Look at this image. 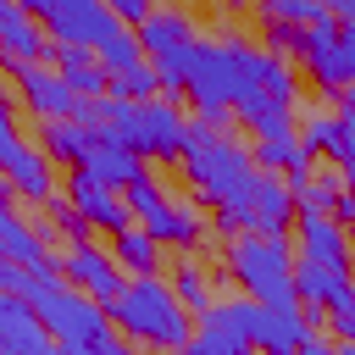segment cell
Returning a JSON list of instances; mask_svg holds the SVG:
<instances>
[{"instance_id": "e575fe53", "label": "cell", "mask_w": 355, "mask_h": 355, "mask_svg": "<svg viewBox=\"0 0 355 355\" xmlns=\"http://www.w3.org/2000/svg\"><path fill=\"white\" fill-rule=\"evenodd\" d=\"M266 50L283 55V61H300V50H305V28H294V22H266Z\"/></svg>"}, {"instance_id": "74e56055", "label": "cell", "mask_w": 355, "mask_h": 355, "mask_svg": "<svg viewBox=\"0 0 355 355\" xmlns=\"http://www.w3.org/2000/svg\"><path fill=\"white\" fill-rule=\"evenodd\" d=\"M17 283H22V266L0 255V294H17Z\"/></svg>"}, {"instance_id": "8d00e7d4", "label": "cell", "mask_w": 355, "mask_h": 355, "mask_svg": "<svg viewBox=\"0 0 355 355\" xmlns=\"http://www.w3.org/2000/svg\"><path fill=\"white\" fill-rule=\"evenodd\" d=\"M327 216H333L338 227H355V194H349V189H338V200L327 205Z\"/></svg>"}, {"instance_id": "ee69618b", "label": "cell", "mask_w": 355, "mask_h": 355, "mask_svg": "<svg viewBox=\"0 0 355 355\" xmlns=\"http://www.w3.org/2000/svg\"><path fill=\"white\" fill-rule=\"evenodd\" d=\"M349 277H355V272H349Z\"/></svg>"}, {"instance_id": "4fadbf2b", "label": "cell", "mask_w": 355, "mask_h": 355, "mask_svg": "<svg viewBox=\"0 0 355 355\" xmlns=\"http://www.w3.org/2000/svg\"><path fill=\"white\" fill-rule=\"evenodd\" d=\"M50 33H44V22L39 17H28L17 0L0 11V72H22V67H39V61H50Z\"/></svg>"}, {"instance_id": "d6a6232c", "label": "cell", "mask_w": 355, "mask_h": 355, "mask_svg": "<svg viewBox=\"0 0 355 355\" xmlns=\"http://www.w3.org/2000/svg\"><path fill=\"white\" fill-rule=\"evenodd\" d=\"M111 94H116V100H155V94H161V83H155V72H150V61H139L133 72H122V78H111Z\"/></svg>"}, {"instance_id": "277c9868", "label": "cell", "mask_w": 355, "mask_h": 355, "mask_svg": "<svg viewBox=\"0 0 355 355\" xmlns=\"http://www.w3.org/2000/svg\"><path fill=\"white\" fill-rule=\"evenodd\" d=\"M105 316H111V327L128 338V344H139V349H166V355H183V344H189V333H194V316L178 305V294H172V283L155 272V277H128V288L105 305Z\"/></svg>"}, {"instance_id": "60d3db41", "label": "cell", "mask_w": 355, "mask_h": 355, "mask_svg": "<svg viewBox=\"0 0 355 355\" xmlns=\"http://www.w3.org/2000/svg\"><path fill=\"white\" fill-rule=\"evenodd\" d=\"M11 200H17V194H11V183L0 178V205H11Z\"/></svg>"}, {"instance_id": "d4e9b609", "label": "cell", "mask_w": 355, "mask_h": 355, "mask_svg": "<svg viewBox=\"0 0 355 355\" xmlns=\"http://www.w3.org/2000/svg\"><path fill=\"white\" fill-rule=\"evenodd\" d=\"M0 255L17 261V266H39V261L50 255V250L39 244V233H33V222L17 216L11 205H0Z\"/></svg>"}, {"instance_id": "b9f144b4", "label": "cell", "mask_w": 355, "mask_h": 355, "mask_svg": "<svg viewBox=\"0 0 355 355\" xmlns=\"http://www.w3.org/2000/svg\"><path fill=\"white\" fill-rule=\"evenodd\" d=\"M122 355H139V344H122Z\"/></svg>"}, {"instance_id": "2e32d148", "label": "cell", "mask_w": 355, "mask_h": 355, "mask_svg": "<svg viewBox=\"0 0 355 355\" xmlns=\"http://www.w3.org/2000/svg\"><path fill=\"white\" fill-rule=\"evenodd\" d=\"M183 355H255L250 338L239 333V316H233V300H216L194 316V333L183 344Z\"/></svg>"}, {"instance_id": "1f68e13d", "label": "cell", "mask_w": 355, "mask_h": 355, "mask_svg": "<svg viewBox=\"0 0 355 355\" xmlns=\"http://www.w3.org/2000/svg\"><path fill=\"white\" fill-rule=\"evenodd\" d=\"M322 327H327L338 344H355V283H349V288L322 311Z\"/></svg>"}, {"instance_id": "44dd1931", "label": "cell", "mask_w": 355, "mask_h": 355, "mask_svg": "<svg viewBox=\"0 0 355 355\" xmlns=\"http://www.w3.org/2000/svg\"><path fill=\"white\" fill-rule=\"evenodd\" d=\"M50 67L61 72V83H67L78 100H100V94H111V78H105V67L94 61V50L55 44V50H50Z\"/></svg>"}, {"instance_id": "52a82bcc", "label": "cell", "mask_w": 355, "mask_h": 355, "mask_svg": "<svg viewBox=\"0 0 355 355\" xmlns=\"http://www.w3.org/2000/svg\"><path fill=\"white\" fill-rule=\"evenodd\" d=\"M294 111H300V72H294V61L266 50V72L239 94L233 116L255 139H272V133H294Z\"/></svg>"}, {"instance_id": "9c48e42d", "label": "cell", "mask_w": 355, "mask_h": 355, "mask_svg": "<svg viewBox=\"0 0 355 355\" xmlns=\"http://www.w3.org/2000/svg\"><path fill=\"white\" fill-rule=\"evenodd\" d=\"M28 17L44 22L50 44H78V50H100L111 33H122V22L105 11V0H17Z\"/></svg>"}, {"instance_id": "8fae6325", "label": "cell", "mask_w": 355, "mask_h": 355, "mask_svg": "<svg viewBox=\"0 0 355 355\" xmlns=\"http://www.w3.org/2000/svg\"><path fill=\"white\" fill-rule=\"evenodd\" d=\"M61 283H72L78 294H89L94 305H111V300L128 288V272L111 261L105 244L83 239V244H67V255H61Z\"/></svg>"}, {"instance_id": "4dcf8cb0", "label": "cell", "mask_w": 355, "mask_h": 355, "mask_svg": "<svg viewBox=\"0 0 355 355\" xmlns=\"http://www.w3.org/2000/svg\"><path fill=\"white\" fill-rule=\"evenodd\" d=\"M338 172H311L305 183H294L288 194H294V211H327L333 200H338Z\"/></svg>"}, {"instance_id": "f546056e", "label": "cell", "mask_w": 355, "mask_h": 355, "mask_svg": "<svg viewBox=\"0 0 355 355\" xmlns=\"http://www.w3.org/2000/svg\"><path fill=\"white\" fill-rule=\"evenodd\" d=\"M94 61L105 67V78H122V72H133L139 61H144V50H139V39H133V28H122V33H111L100 50H94Z\"/></svg>"}, {"instance_id": "8992f818", "label": "cell", "mask_w": 355, "mask_h": 355, "mask_svg": "<svg viewBox=\"0 0 355 355\" xmlns=\"http://www.w3.org/2000/svg\"><path fill=\"white\" fill-rule=\"evenodd\" d=\"M133 39H139V50H144V61H150V72H155L161 94H166V100H178V94H183V83H189L194 44H200L194 17H189L183 6H155V11L133 28Z\"/></svg>"}, {"instance_id": "f1b7e54d", "label": "cell", "mask_w": 355, "mask_h": 355, "mask_svg": "<svg viewBox=\"0 0 355 355\" xmlns=\"http://www.w3.org/2000/svg\"><path fill=\"white\" fill-rule=\"evenodd\" d=\"M261 11H266V22H294V28H322V22H333L327 0H261Z\"/></svg>"}, {"instance_id": "ac0fdd59", "label": "cell", "mask_w": 355, "mask_h": 355, "mask_svg": "<svg viewBox=\"0 0 355 355\" xmlns=\"http://www.w3.org/2000/svg\"><path fill=\"white\" fill-rule=\"evenodd\" d=\"M67 205H72L89 227H100L105 239H111L116 227H128V222H133V216H128V205H122V194H111V189L89 183L83 172H72V178H67Z\"/></svg>"}, {"instance_id": "d590c367", "label": "cell", "mask_w": 355, "mask_h": 355, "mask_svg": "<svg viewBox=\"0 0 355 355\" xmlns=\"http://www.w3.org/2000/svg\"><path fill=\"white\" fill-rule=\"evenodd\" d=\"M155 6H161V0H105V11H111L122 28H139V22H144Z\"/></svg>"}, {"instance_id": "7bdbcfd3", "label": "cell", "mask_w": 355, "mask_h": 355, "mask_svg": "<svg viewBox=\"0 0 355 355\" xmlns=\"http://www.w3.org/2000/svg\"><path fill=\"white\" fill-rule=\"evenodd\" d=\"M6 6H11V0H0V11H6Z\"/></svg>"}, {"instance_id": "f35d334b", "label": "cell", "mask_w": 355, "mask_h": 355, "mask_svg": "<svg viewBox=\"0 0 355 355\" xmlns=\"http://www.w3.org/2000/svg\"><path fill=\"white\" fill-rule=\"evenodd\" d=\"M300 355H338V344H333V338H322V333H311V338L300 344Z\"/></svg>"}, {"instance_id": "ba28073f", "label": "cell", "mask_w": 355, "mask_h": 355, "mask_svg": "<svg viewBox=\"0 0 355 355\" xmlns=\"http://www.w3.org/2000/svg\"><path fill=\"white\" fill-rule=\"evenodd\" d=\"M233 316H239V333L250 338L255 355H300V344L311 333H322V311H305V305H261V300H233Z\"/></svg>"}, {"instance_id": "6da1fadb", "label": "cell", "mask_w": 355, "mask_h": 355, "mask_svg": "<svg viewBox=\"0 0 355 355\" xmlns=\"http://www.w3.org/2000/svg\"><path fill=\"white\" fill-rule=\"evenodd\" d=\"M183 178H189V194L222 222V227H239L250 222V200H255V183H261V166L250 161V144L233 139L227 128H211L200 116L183 122Z\"/></svg>"}, {"instance_id": "3957f363", "label": "cell", "mask_w": 355, "mask_h": 355, "mask_svg": "<svg viewBox=\"0 0 355 355\" xmlns=\"http://www.w3.org/2000/svg\"><path fill=\"white\" fill-rule=\"evenodd\" d=\"M261 72H266V50L250 44V39H239V33L227 28L216 44H205V39L194 44V61H189V83H183V94L194 100V116H200V122L227 128L239 94H244Z\"/></svg>"}, {"instance_id": "83f0119b", "label": "cell", "mask_w": 355, "mask_h": 355, "mask_svg": "<svg viewBox=\"0 0 355 355\" xmlns=\"http://www.w3.org/2000/svg\"><path fill=\"white\" fill-rule=\"evenodd\" d=\"M33 155V144L22 139V122H17V105L0 94V178H11L22 161Z\"/></svg>"}, {"instance_id": "ab89813d", "label": "cell", "mask_w": 355, "mask_h": 355, "mask_svg": "<svg viewBox=\"0 0 355 355\" xmlns=\"http://www.w3.org/2000/svg\"><path fill=\"white\" fill-rule=\"evenodd\" d=\"M44 355H83V349H67V344H50Z\"/></svg>"}, {"instance_id": "9a60e30c", "label": "cell", "mask_w": 355, "mask_h": 355, "mask_svg": "<svg viewBox=\"0 0 355 355\" xmlns=\"http://www.w3.org/2000/svg\"><path fill=\"white\" fill-rule=\"evenodd\" d=\"M294 255H311L322 266H344L355 261V239L349 227H338L327 211H294Z\"/></svg>"}, {"instance_id": "30bf717a", "label": "cell", "mask_w": 355, "mask_h": 355, "mask_svg": "<svg viewBox=\"0 0 355 355\" xmlns=\"http://www.w3.org/2000/svg\"><path fill=\"white\" fill-rule=\"evenodd\" d=\"M300 72L322 89V94H349L355 89V22H322L305 28V50H300Z\"/></svg>"}, {"instance_id": "484cf974", "label": "cell", "mask_w": 355, "mask_h": 355, "mask_svg": "<svg viewBox=\"0 0 355 355\" xmlns=\"http://www.w3.org/2000/svg\"><path fill=\"white\" fill-rule=\"evenodd\" d=\"M50 172H55V166H50V161L39 155V144H33V155H28L6 183H11V194H17V200H28V205H39V211H44V205L55 200V178H50Z\"/></svg>"}, {"instance_id": "ffe728a7", "label": "cell", "mask_w": 355, "mask_h": 355, "mask_svg": "<svg viewBox=\"0 0 355 355\" xmlns=\"http://www.w3.org/2000/svg\"><path fill=\"white\" fill-rule=\"evenodd\" d=\"M349 283H355V277H349L344 266H322V261H311V255H294V305L327 311Z\"/></svg>"}, {"instance_id": "5bb4252c", "label": "cell", "mask_w": 355, "mask_h": 355, "mask_svg": "<svg viewBox=\"0 0 355 355\" xmlns=\"http://www.w3.org/2000/svg\"><path fill=\"white\" fill-rule=\"evenodd\" d=\"M17 105H22L33 122H67V116L78 111V94L61 83V72H55L50 61H39V67H22V72H17Z\"/></svg>"}, {"instance_id": "603a6c76", "label": "cell", "mask_w": 355, "mask_h": 355, "mask_svg": "<svg viewBox=\"0 0 355 355\" xmlns=\"http://www.w3.org/2000/svg\"><path fill=\"white\" fill-rule=\"evenodd\" d=\"M89 144H94V128H83V122H39V155L50 161V166H83V155H89Z\"/></svg>"}, {"instance_id": "7a4b0ae2", "label": "cell", "mask_w": 355, "mask_h": 355, "mask_svg": "<svg viewBox=\"0 0 355 355\" xmlns=\"http://www.w3.org/2000/svg\"><path fill=\"white\" fill-rule=\"evenodd\" d=\"M17 294H22V300L33 305V316L44 322L50 344H67V349L94 355V349L116 333L111 316H105V305H94V300L78 294L72 283H61V261H55V255H44L39 266H22Z\"/></svg>"}, {"instance_id": "836d02e7", "label": "cell", "mask_w": 355, "mask_h": 355, "mask_svg": "<svg viewBox=\"0 0 355 355\" xmlns=\"http://www.w3.org/2000/svg\"><path fill=\"white\" fill-rule=\"evenodd\" d=\"M333 172H338V183L355 194V116H338V150H333Z\"/></svg>"}, {"instance_id": "7c38bea8", "label": "cell", "mask_w": 355, "mask_h": 355, "mask_svg": "<svg viewBox=\"0 0 355 355\" xmlns=\"http://www.w3.org/2000/svg\"><path fill=\"white\" fill-rule=\"evenodd\" d=\"M139 227L161 244V250H200L205 244V211L194 194H166L155 211L139 216Z\"/></svg>"}, {"instance_id": "5b68a950", "label": "cell", "mask_w": 355, "mask_h": 355, "mask_svg": "<svg viewBox=\"0 0 355 355\" xmlns=\"http://www.w3.org/2000/svg\"><path fill=\"white\" fill-rule=\"evenodd\" d=\"M227 277L244 288V300L288 305L294 300V244L277 233H233L227 239Z\"/></svg>"}, {"instance_id": "cb8c5ba5", "label": "cell", "mask_w": 355, "mask_h": 355, "mask_svg": "<svg viewBox=\"0 0 355 355\" xmlns=\"http://www.w3.org/2000/svg\"><path fill=\"white\" fill-rule=\"evenodd\" d=\"M105 250H111V261H116V266H122L128 277H155V272H161V244H155V239H150V233H144L139 222L116 227Z\"/></svg>"}, {"instance_id": "7402d4cb", "label": "cell", "mask_w": 355, "mask_h": 355, "mask_svg": "<svg viewBox=\"0 0 355 355\" xmlns=\"http://www.w3.org/2000/svg\"><path fill=\"white\" fill-rule=\"evenodd\" d=\"M161 266L172 272L166 283H172V294H178V305H183L189 316H200L205 305H216V277H211V266H205V261H194L189 250H178V255H172V261H161Z\"/></svg>"}, {"instance_id": "e0dca14e", "label": "cell", "mask_w": 355, "mask_h": 355, "mask_svg": "<svg viewBox=\"0 0 355 355\" xmlns=\"http://www.w3.org/2000/svg\"><path fill=\"white\" fill-rule=\"evenodd\" d=\"M72 172H83L89 183H100V189H111V194H122L128 183H139V178H144V161H139L133 150H122L116 139H105V133L94 128V144H89V155H83V166H72Z\"/></svg>"}, {"instance_id": "d6986e66", "label": "cell", "mask_w": 355, "mask_h": 355, "mask_svg": "<svg viewBox=\"0 0 355 355\" xmlns=\"http://www.w3.org/2000/svg\"><path fill=\"white\" fill-rule=\"evenodd\" d=\"M50 333L22 294H0V355H44Z\"/></svg>"}, {"instance_id": "4316f807", "label": "cell", "mask_w": 355, "mask_h": 355, "mask_svg": "<svg viewBox=\"0 0 355 355\" xmlns=\"http://www.w3.org/2000/svg\"><path fill=\"white\" fill-rule=\"evenodd\" d=\"M300 150L316 161V155H327L333 161V150H338V116L333 111H322V105H311V111H300Z\"/></svg>"}]
</instances>
